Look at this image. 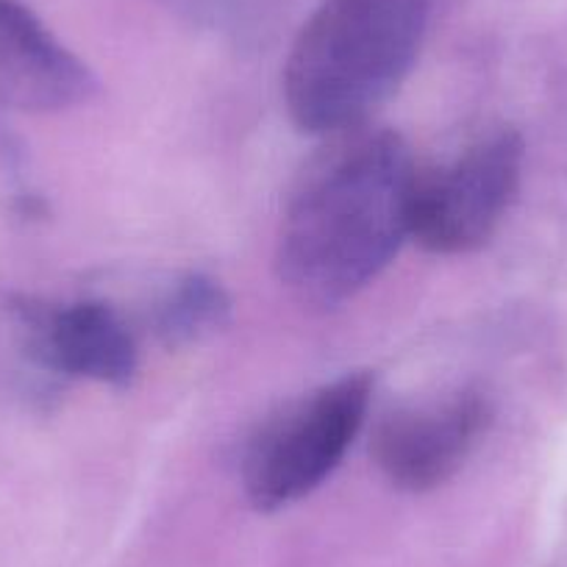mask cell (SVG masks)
I'll list each match as a JSON object with an SVG mask.
<instances>
[{"mask_svg": "<svg viewBox=\"0 0 567 567\" xmlns=\"http://www.w3.org/2000/svg\"><path fill=\"white\" fill-rule=\"evenodd\" d=\"M231 301L220 281L189 272L156 303L154 331L167 348H187L209 340L228 323Z\"/></svg>", "mask_w": 567, "mask_h": 567, "instance_id": "obj_9", "label": "cell"}, {"mask_svg": "<svg viewBox=\"0 0 567 567\" xmlns=\"http://www.w3.org/2000/svg\"><path fill=\"white\" fill-rule=\"evenodd\" d=\"M489 423V398L478 390H456L384 414L370 451L386 482L406 493H429L462 471Z\"/></svg>", "mask_w": 567, "mask_h": 567, "instance_id": "obj_5", "label": "cell"}, {"mask_svg": "<svg viewBox=\"0 0 567 567\" xmlns=\"http://www.w3.org/2000/svg\"><path fill=\"white\" fill-rule=\"evenodd\" d=\"M95 75L23 0H0V106L53 114L95 95Z\"/></svg>", "mask_w": 567, "mask_h": 567, "instance_id": "obj_6", "label": "cell"}, {"mask_svg": "<svg viewBox=\"0 0 567 567\" xmlns=\"http://www.w3.org/2000/svg\"><path fill=\"white\" fill-rule=\"evenodd\" d=\"M523 140L509 128L493 131L449 165L417 171L412 193V237L443 256L482 248L517 198Z\"/></svg>", "mask_w": 567, "mask_h": 567, "instance_id": "obj_4", "label": "cell"}, {"mask_svg": "<svg viewBox=\"0 0 567 567\" xmlns=\"http://www.w3.org/2000/svg\"><path fill=\"white\" fill-rule=\"evenodd\" d=\"M51 309L25 292L0 298V403L34 417L51 414L70 386L53 357Z\"/></svg>", "mask_w": 567, "mask_h": 567, "instance_id": "obj_7", "label": "cell"}, {"mask_svg": "<svg viewBox=\"0 0 567 567\" xmlns=\"http://www.w3.org/2000/svg\"><path fill=\"white\" fill-rule=\"evenodd\" d=\"M51 346L70 384L86 379L128 386L140 368L134 331L117 309L103 301L53 303Z\"/></svg>", "mask_w": 567, "mask_h": 567, "instance_id": "obj_8", "label": "cell"}, {"mask_svg": "<svg viewBox=\"0 0 567 567\" xmlns=\"http://www.w3.org/2000/svg\"><path fill=\"white\" fill-rule=\"evenodd\" d=\"M417 165L395 131H342L307 165L276 243L281 284L307 307L334 309L364 290L412 237Z\"/></svg>", "mask_w": 567, "mask_h": 567, "instance_id": "obj_1", "label": "cell"}, {"mask_svg": "<svg viewBox=\"0 0 567 567\" xmlns=\"http://www.w3.org/2000/svg\"><path fill=\"white\" fill-rule=\"evenodd\" d=\"M429 0H323L284 68L296 125L334 136L362 128L412 70Z\"/></svg>", "mask_w": 567, "mask_h": 567, "instance_id": "obj_2", "label": "cell"}, {"mask_svg": "<svg viewBox=\"0 0 567 567\" xmlns=\"http://www.w3.org/2000/svg\"><path fill=\"white\" fill-rule=\"evenodd\" d=\"M370 398L373 375L346 373L259 425L239 462L250 504L278 512L315 493L362 432Z\"/></svg>", "mask_w": 567, "mask_h": 567, "instance_id": "obj_3", "label": "cell"}]
</instances>
